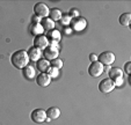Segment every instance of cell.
Returning a JSON list of instances; mask_svg holds the SVG:
<instances>
[{"mask_svg": "<svg viewBox=\"0 0 131 125\" xmlns=\"http://www.w3.org/2000/svg\"><path fill=\"white\" fill-rule=\"evenodd\" d=\"M10 63L17 70H23L29 65V57L26 50H17L10 56Z\"/></svg>", "mask_w": 131, "mask_h": 125, "instance_id": "cell-1", "label": "cell"}, {"mask_svg": "<svg viewBox=\"0 0 131 125\" xmlns=\"http://www.w3.org/2000/svg\"><path fill=\"white\" fill-rule=\"evenodd\" d=\"M97 61L103 66H110L115 61V54L111 51H103L100 56H97Z\"/></svg>", "mask_w": 131, "mask_h": 125, "instance_id": "cell-2", "label": "cell"}, {"mask_svg": "<svg viewBox=\"0 0 131 125\" xmlns=\"http://www.w3.org/2000/svg\"><path fill=\"white\" fill-rule=\"evenodd\" d=\"M103 71H104V66L101 63H99V61L91 63V65H89V67H88V74L91 76H93V78L100 76L103 73Z\"/></svg>", "mask_w": 131, "mask_h": 125, "instance_id": "cell-3", "label": "cell"}, {"mask_svg": "<svg viewBox=\"0 0 131 125\" xmlns=\"http://www.w3.org/2000/svg\"><path fill=\"white\" fill-rule=\"evenodd\" d=\"M115 87L116 86H115L114 81L109 78L103 79V80H101L99 83V90L103 94H108V93H110V92H113Z\"/></svg>", "mask_w": 131, "mask_h": 125, "instance_id": "cell-4", "label": "cell"}, {"mask_svg": "<svg viewBox=\"0 0 131 125\" xmlns=\"http://www.w3.org/2000/svg\"><path fill=\"white\" fill-rule=\"evenodd\" d=\"M34 13L35 15H37L41 19H44V17L49 16L50 9L44 3H37L36 5L34 6Z\"/></svg>", "mask_w": 131, "mask_h": 125, "instance_id": "cell-5", "label": "cell"}, {"mask_svg": "<svg viewBox=\"0 0 131 125\" xmlns=\"http://www.w3.org/2000/svg\"><path fill=\"white\" fill-rule=\"evenodd\" d=\"M31 119L36 124H41V123L47 120V112L43 109H35L31 112Z\"/></svg>", "mask_w": 131, "mask_h": 125, "instance_id": "cell-6", "label": "cell"}, {"mask_svg": "<svg viewBox=\"0 0 131 125\" xmlns=\"http://www.w3.org/2000/svg\"><path fill=\"white\" fill-rule=\"evenodd\" d=\"M34 47L37 48L40 50H45L49 47V41H48L47 36L45 35H38V36H35L34 38Z\"/></svg>", "mask_w": 131, "mask_h": 125, "instance_id": "cell-7", "label": "cell"}, {"mask_svg": "<svg viewBox=\"0 0 131 125\" xmlns=\"http://www.w3.org/2000/svg\"><path fill=\"white\" fill-rule=\"evenodd\" d=\"M43 54H44V58L47 60H53V59L58 58V54H59V50H58L57 47H52V45H49L45 50H43Z\"/></svg>", "mask_w": 131, "mask_h": 125, "instance_id": "cell-8", "label": "cell"}, {"mask_svg": "<svg viewBox=\"0 0 131 125\" xmlns=\"http://www.w3.org/2000/svg\"><path fill=\"white\" fill-rule=\"evenodd\" d=\"M47 38L49 41V45H52V47H56V44H58V42L62 38V35L58 30L53 29L50 30V31L47 32Z\"/></svg>", "mask_w": 131, "mask_h": 125, "instance_id": "cell-9", "label": "cell"}, {"mask_svg": "<svg viewBox=\"0 0 131 125\" xmlns=\"http://www.w3.org/2000/svg\"><path fill=\"white\" fill-rule=\"evenodd\" d=\"M51 80H52V79L50 78V76L48 75L45 72H43V73H40L38 75H37L36 83L40 87H42V88H45V87H48L50 83H51Z\"/></svg>", "mask_w": 131, "mask_h": 125, "instance_id": "cell-10", "label": "cell"}, {"mask_svg": "<svg viewBox=\"0 0 131 125\" xmlns=\"http://www.w3.org/2000/svg\"><path fill=\"white\" fill-rule=\"evenodd\" d=\"M27 53H28V57H29V60L37 61L38 59H41V56H42L43 52H42V50L37 49L35 47H31V48H29Z\"/></svg>", "mask_w": 131, "mask_h": 125, "instance_id": "cell-11", "label": "cell"}, {"mask_svg": "<svg viewBox=\"0 0 131 125\" xmlns=\"http://www.w3.org/2000/svg\"><path fill=\"white\" fill-rule=\"evenodd\" d=\"M36 67H37V70H38L41 73L47 72L48 69L50 67V61L47 60L45 58H41V59H38V60L36 61Z\"/></svg>", "mask_w": 131, "mask_h": 125, "instance_id": "cell-12", "label": "cell"}, {"mask_svg": "<svg viewBox=\"0 0 131 125\" xmlns=\"http://www.w3.org/2000/svg\"><path fill=\"white\" fill-rule=\"evenodd\" d=\"M45 112H47V118H49L50 120L57 119V118L60 116V110H59V108H57V107H50Z\"/></svg>", "mask_w": 131, "mask_h": 125, "instance_id": "cell-13", "label": "cell"}, {"mask_svg": "<svg viewBox=\"0 0 131 125\" xmlns=\"http://www.w3.org/2000/svg\"><path fill=\"white\" fill-rule=\"evenodd\" d=\"M29 31L31 32L34 36H38V35H43L44 29H43V27H42L41 23H30Z\"/></svg>", "mask_w": 131, "mask_h": 125, "instance_id": "cell-14", "label": "cell"}, {"mask_svg": "<svg viewBox=\"0 0 131 125\" xmlns=\"http://www.w3.org/2000/svg\"><path fill=\"white\" fill-rule=\"evenodd\" d=\"M118 78H123V71L119 67H113L109 70V79L114 81Z\"/></svg>", "mask_w": 131, "mask_h": 125, "instance_id": "cell-15", "label": "cell"}, {"mask_svg": "<svg viewBox=\"0 0 131 125\" xmlns=\"http://www.w3.org/2000/svg\"><path fill=\"white\" fill-rule=\"evenodd\" d=\"M41 25H42V27H43L44 30L50 31V30L54 29V25H56V23H54L50 17H44V19L41 20Z\"/></svg>", "mask_w": 131, "mask_h": 125, "instance_id": "cell-16", "label": "cell"}, {"mask_svg": "<svg viewBox=\"0 0 131 125\" xmlns=\"http://www.w3.org/2000/svg\"><path fill=\"white\" fill-rule=\"evenodd\" d=\"M22 72H23V76H25L26 79H28V80L34 79L35 75H36V71H35V69L32 66H30V65L26 66L25 69L22 70Z\"/></svg>", "mask_w": 131, "mask_h": 125, "instance_id": "cell-17", "label": "cell"}, {"mask_svg": "<svg viewBox=\"0 0 131 125\" xmlns=\"http://www.w3.org/2000/svg\"><path fill=\"white\" fill-rule=\"evenodd\" d=\"M72 23H73V28L75 30H81L86 27V20L82 17H75L72 21Z\"/></svg>", "mask_w": 131, "mask_h": 125, "instance_id": "cell-18", "label": "cell"}, {"mask_svg": "<svg viewBox=\"0 0 131 125\" xmlns=\"http://www.w3.org/2000/svg\"><path fill=\"white\" fill-rule=\"evenodd\" d=\"M63 13L60 12L58 8H52V9H50V13H49V17L53 21V22H56V21H59L60 17H62Z\"/></svg>", "mask_w": 131, "mask_h": 125, "instance_id": "cell-19", "label": "cell"}, {"mask_svg": "<svg viewBox=\"0 0 131 125\" xmlns=\"http://www.w3.org/2000/svg\"><path fill=\"white\" fill-rule=\"evenodd\" d=\"M118 21H119V23H121L122 26L128 27V26L130 25V21H131V14L130 13H123V14L119 16Z\"/></svg>", "mask_w": 131, "mask_h": 125, "instance_id": "cell-20", "label": "cell"}, {"mask_svg": "<svg viewBox=\"0 0 131 125\" xmlns=\"http://www.w3.org/2000/svg\"><path fill=\"white\" fill-rule=\"evenodd\" d=\"M50 66L54 67V69H57V70H60L63 67V60L62 59H59V58L53 59V60L50 61Z\"/></svg>", "mask_w": 131, "mask_h": 125, "instance_id": "cell-21", "label": "cell"}, {"mask_svg": "<svg viewBox=\"0 0 131 125\" xmlns=\"http://www.w3.org/2000/svg\"><path fill=\"white\" fill-rule=\"evenodd\" d=\"M59 22L62 26H69L71 23V16L69 14H63L59 20Z\"/></svg>", "mask_w": 131, "mask_h": 125, "instance_id": "cell-22", "label": "cell"}, {"mask_svg": "<svg viewBox=\"0 0 131 125\" xmlns=\"http://www.w3.org/2000/svg\"><path fill=\"white\" fill-rule=\"evenodd\" d=\"M45 73H47L48 75H49L50 78L52 79V78H57V75L59 74V71H58L57 69H54V67H51V66H50L49 69H48V71L45 72Z\"/></svg>", "mask_w": 131, "mask_h": 125, "instance_id": "cell-23", "label": "cell"}, {"mask_svg": "<svg viewBox=\"0 0 131 125\" xmlns=\"http://www.w3.org/2000/svg\"><path fill=\"white\" fill-rule=\"evenodd\" d=\"M69 15H70L71 17H72V16H74V17H79V10L75 9V8H72V9L70 10Z\"/></svg>", "mask_w": 131, "mask_h": 125, "instance_id": "cell-24", "label": "cell"}, {"mask_svg": "<svg viewBox=\"0 0 131 125\" xmlns=\"http://www.w3.org/2000/svg\"><path fill=\"white\" fill-rule=\"evenodd\" d=\"M130 66H131V61H128V63H125V65H124V72H125L128 75H130Z\"/></svg>", "mask_w": 131, "mask_h": 125, "instance_id": "cell-25", "label": "cell"}, {"mask_svg": "<svg viewBox=\"0 0 131 125\" xmlns=\"http://www.w3.org/2000/svg\"><path fill=\"white\" fill-rule=\"evenodd\" d=\"M31 23H41V17H38L37 15H34L31 17Z\"/></svg>", "mask_w": 131, "mask_h": 125, "instance_id": "cell-26", "label": "cell"}, {"mask_svg": "<svg viewBox=\"0 0 131 125\" xmlns=\"http://www.w3.org/2000/svg\"><path fill=\"white\" fill-rule=\"evenodd\" d=\"M89 60L92 61V63H94V61H97V56L94 53H91L89 54Z\"/></svg>", "mask_w": 131, "mask_h": 125, "instance_id": "cell-27", "label": "cell"}, {"mask_svg": "<svg viewBox=\"0 0 131 125\" xmlns=\"http://www.w3.org/2000/svg\"><path fill=\"white\" fill-rule=\"evenodd\" d=\"M109 70H110V67H109V66H107V67H106V70H104V71H107V72H109Z\"/></svg>", "mask_w": 131, "mask_h": 125, "instance_id": "cell-28", "label": "cell"}]
</instances>
